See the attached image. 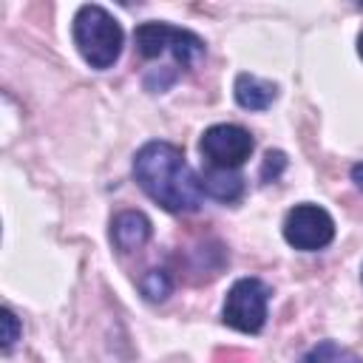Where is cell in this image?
<instances>
[{
  "label": "cell",
  "instance_id": "6da1fadb",
  "mask_svg": "<svg viewBox=\"0 0 363 363\" xmlns=\"http://www.w3.org/2000/svg\"><path fill=\"white\" fill-rule=\"evenodd\" d=\"M133 179L142 193L167 213H196L201 207L199 173L187 164L182 147L153 139L133 156Z\"/></svg>",
  "mask_w": 363,
  "mask_h": 363
},
{
  "label": "cell",
  "instance_id": "7a4b0ae2",
  "mask_svg": "<svg viewBox=\"0 0 363 363\" xmlns=\"http://www.w3.org/2000/svg\"><path fill=\"white\" fill-rule=\"evenodd\" d=\"M71 37L77 51L94 71H108L119 60L125 45V31L119 20L96 3H85L77 9L71 20Z\"/></svg>",
  "mask_w": 363,
  "mask_h": 363
},
{
  "label": "cell",
  "instance_id": "3957f363",
  "mask_svg": "<svg viewBox=\"0 0 363 363\" xmlns=\"http://www.w3.org/2000/svg\"><path fill=\"white\" fill-rule=\"evenodd\" d=\"M133 43H136V54L145 57V60H156L162 54H173V60H176V65L182 71L199 68V62L207 54L204 40L199 34H193L187 28H179V26H170V23H159V20L136 26Z\"/></svg>",
  "mask_w": 363,
  "mask_h": 363
},
{
  "label": "cell",
  "instance_id": "277c9868",
  "mask_svg": "<svg viewBox=\"0 0 363 363\" xmlns=\"http://www.w3.org/2000/svg\"><path fill=\"white\" fill-rule=\"evenodd\" d=\"M269 286L261 278H238L221 306V320L224 326L244 332V335H258L267 323V309H269Z\"/></svg>",
  "mask_w": 363,
  "mask_h": 363
},
{
  "label": "cell",
  "instance_id": "5b68a950",
  "mask_svg": "<svg viewBox=\"0 0 363 363\" xmlns=\"http://www.w3.org/2000/svg\"><path fill=\"white\" fill-rule=\"evenodd\" d=\"M255 147V139L247 128L233 122L210 125L199 139V153L207 159V167L216 170H238Z\"/></svg>",
  "mask_w": 363,
  "mask_h": 363
},
{
  "label": "cell",
  "instance_id": "8992f818",
  "mask_svg": "<svg viewBox=\"0 0 363 363\" xmlns=\"http://www.w3.org/2000/svg\"><path fill=\"white\" fill-rule=\"evenodd\" d=\"M284 241L295 250H303V252H315V250H323L332 244L335 238V221L332 216L318 207V204H295L286 216H284Z\"/></svg>",
  "mask_w": 363,
  "mask_h": 363
},
{
  "label": "cell",
  "instance_id": "52a82bcc",
  "mask_svg": "<svg viewBox=\"0 0 363 363\" xmlns=\"http://www.w3.org/2000/svg\"><path fill=\"white\" fill-rule=\"evenodd\" d=\"M153 235V224L145 213L139 210H122L111 221V241L119 252H133L142 250Z\"/></svg>",
  "mask_w": 363,
  "mask_h": 363
},
{
  "label": "cell",
  "instance_id": "ba28073f",
  "mask_svg": "<svg viewBox=\"0 0 363 363\" xmlns=\"http://www.w3.org/2000/svg\"><path fill=\"white\" fill-rule=\"evenodd\" d=\"M233 94H235V102L244 111H267L278 96V85L269 82V79H261L255 74L241 71L233 82Z\"/></svg>",
  "mask_w": 363,
  "mask_h": 363
},
{
  "label": "cell",
  "instance_id": "9c48e42d",
  "mask_svg": "<svg viewBox=\"0 0 363 363\" xmlns=\"http://www.w3.org/2000/svg\"><path fill=\"white\" fill-rule=\"evenodd\" d=\"M199 184H201V193L216 199V201H224V204H233L244 196V179L235 173V170H216V167H207L201 176H199Z\"/></svg>",
  "mask_w": 363,
  "mask_h": 363
},
{
  "label": "cell",
  "instance_id": "30bf717a",
  "mask_svg": "<svg viewBox=\"0 0 363 363\" xmlns=\"http://www.w3.org/2000/svg\"><path fill=\"white\" fill-rule=\"evenodd\" d=\"M298 363H363V357L335 340H320L315 343Z\"/></svg>",
  "mask_w": 363,
  "mask_h": 363
},
{
  "label": "cell",
  "instance_id": "8fae6325",
  "mask_svg": "<svg viewBox=\"0 0 363 363\" xmlns=\"http://www.w3.org/2000/svg\"><path fill=\"white\" fill-rule=\"evenodd\" d=\"M139 289H142V295H145L147 301H164V298L173 292V278H170L167 269L153 267V269H147V272L139 278Z\"/></svg>",
  "mask_w": 363,
  "mask_h": 363
},
{
  "label": "cell",
  "instance_id": "7c38bea8",
  "mask_svg": "<svg viewBox=\"0 0 363 363\" xmlns=\"http://www.w3.org/2000/svg\"><path fill=\"white\" fill-rule=\"evenodd\" d=\"M284 167H286V153H284V150H267V156H264V162H261V170H258V179H261L264 184L278 182L281 173H284Z\"/></svg>",
  "mask_w": 363,
  "mask_h": 363
},
{
  "label": "cell",
  "instance_id": "4fadbf2b",
  "mask_svg": "<svg viewBox=\"0 0 363 363\" xmlns=\"http://www.w3.org/2000/svg\"><path fill=\"white\" fill-rule=\"evenodd\" d=\"M20 332H23L20 318H17L9 306H3V352H6V354H9V352L14 349V343L20 340Z\"/></svg>",
  "mask_w": 363,
  "mask_h": 363
},
{
  "label": "cell",
  "instance_id": "5bb4252c",
  "mask_svg": "<svg viewBox=\"0 0 363 363\" xmlns=\"http://www.w3.org/2000/svg\"><path fill=\"white\" fill-rule=\"evenodd\" d=\"M349 176H352V182H354V187L363 193V162H357V164H352V170H349Z\"/></svg>",
  "mask_w": 363,
  "mask_h": 363
},
{
  "label": "cell",
  "instance_id": "9a60e30c",
  "mask_svg": "<svg viewBox=\"0 0 363 363\" xmlns=\"http://www.w3.org/2000/svg\"><path fill=\"white\" fill-rule=\"evenodd\" d=\"M357 57H360V60H363V31H360V34H357Z\"/></svg>",
  "mask_w": 363,
  "mask_h": 363
},
{
  "label": "cell",
  "instance_id": "2e32d148",
  "mask_svg": "<svg viewBox=\"0 0 363 363\" xmlns=\"http://www.w3.org/2000/svg\"><path fill=\"white\" fill-rule=\"evenodd\" d=\"M360 278H363V269H360Z\"/></svg>",
  "mask_w": 363,
  "mask_h": 363
}]
</instances>
